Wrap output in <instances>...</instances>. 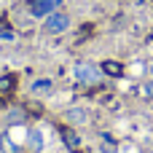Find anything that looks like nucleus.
<instances>
[{"label": "nucleus", "mask_w": 153, "mask_h": 153, "mask_svg": "<svg viewBox=\"0 0 153 153\" xmlns=\"http://www.w3.org/2000/svg\"><path fill=\"white\" fill-rule=\"evenodd\" d=\"M65 143H67L70 148H78V137H75L70 129H65Z\"/></svg>", "instance_id": "8"}, {"label": "nucleus", "mask_w": 153, "mask_h": 153, "mask_svg": "<svg viewBox=\"0 0 153 153\" xmlns=\"http://www.w3.org/2000/svg\"><path fill=\"white\" fill-rule=\"evenodd\" d=\"M148 75H151V78H153V62H151V67H148Z\"/></svg>", "instance_id": "11"}, {"label": "nucleus", "mask_w": 153, "mask_h": 153, "mask_svg": "<svg viewBox=\"0 0 153 153\" xmlns=\"http://www.w3.org/2000/svg\"><path fill=\"white\" fill-rule=\"evenodd\" d=\"M102 67V73H108V75H121V65L118 62H105V65H100Z\"/></svg>", "instance_id": "5"}, {"label": "nucleus", "mask_w": 153, "mask_h": 153, "mask_svg": "<svg viewBox=\"0 0 153 153\" xmlns=\"http://www.w3.org/2000/svg\"><path fill=\"white\" fill-rule=\"evenodd\" d=\"M70 24H73V19H70V13H65V11H54V13H48V16L43 19V30H46L48 35L67 32Z\"/></svg>", "instance_id": "2"}, {"label": "nucleus", "mask_w": 153, "mask_h": 153, "mask_svg": "<svg viewBox=\"0 0 153 153\" xmlns=\"http://www.w3.org/2000/svg\"><path fill=\"white\" fill-rule=\"evenodd\" d=\"M13 86H16V75H11V73H8V75H3V78H0V94H11V91H13Z\"/></svg>", "instance_id": "4"}, {"label": "nucleus", "mask_w": 153, "mask_h": 153, "mask_svg": "<svg viewBox=\"0 0 153 153\" xmlns=\"http://www.w3.org/2000/svg\"><path fill=\"white\" fill-rule=\"evenodd\" d=\"M62 3H65V0H30V3H27V8H30V13H32V16L46 19L48 13L59 11V5H62Z\"/></svg>", "instance_id": "3"}, {"label": "nucleus", "mask_w": 153, "mask_h": 153, "mask_svg": "<svg viewBox=\"0 0 153 153\" xmlns=\"http://www.w3.org/2000/svg\"><path fill=\"white\" fill-rule=\"evenodd\" d=\"M27 143H30V148H32V151H40V145H43V140H40V134H38V132H30V134H27Z\"/></svg>", "instance_id": "6"}, {"label": "nucleus", "mask_w": 153, "mask_h": 153, "mask_svg": "<svg viewBox=\"0 0 153 153\" xmlns=\"http://www.w3.org/2000/svg\"><path fill=\"white\" fill-rule=\"evenodd\" d=\"M67 118H73V121H86V113H81V108H75L73 113H67Z\"/></svg>", "instance_id": "9"}, {"label": "nucleus", "mask_w": 153, "mask_h": 153, "mask_svg": "<svg viewBox=\"0 0 153 153\" xmlns=\"http://www.w3.org/2000/svg\"><path fill=\"white\" fill-rule=\"evenodd\" d=\"M73 75L78 83H86V86H94L102 81V67L100 65H91V62H78L73 67Z\"/></svg>", "instance_id": "1"}, {"label": "nucleus", "mask_w": 153, "mask_h": 153, "mask_svg": "<svg viewBox=\"0 0 153 153\" xmlns=\"http://www.w3.org/2000/svg\"><path fill=\"white\" fill-rule=\"evenodd\" d=\"M51 89V81H35L32 83V91H48Z\"/></svg>", "instance_id": "7"}, {"label": "nucleus", "mask_w": 153, "mask_h": 153, "mask_svg": "<svg viewBox=\"0 0 153 153\" xmlns=\"http://www.w3.org/2000/svg\"><path fill=\"white\" fill-rule=\"evenodd\" d=\"M145 94H153V78H151V83H145Z\"/></svg>", "instance_id": "10"}]
</instances>
